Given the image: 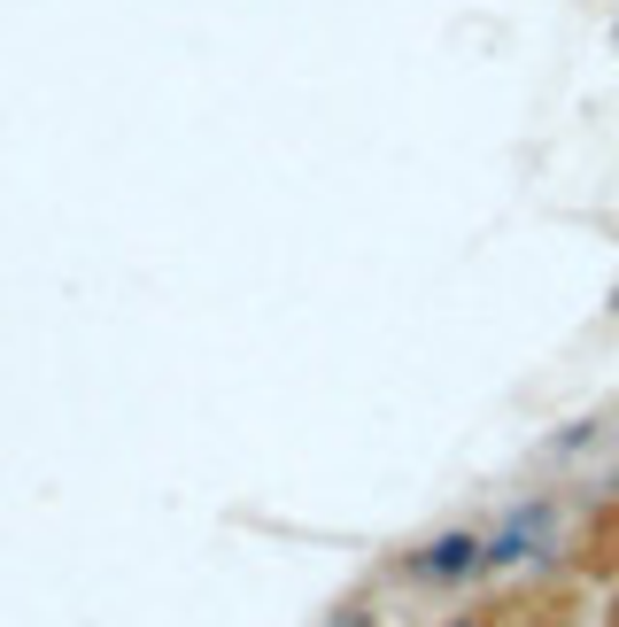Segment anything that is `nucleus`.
<instances>
[{"label":"nucleus","mask_w":619,"mask_h":627,"mask_svg":"<svg viewBox=\"0 0 619 627\" xmlns=\"http://www.w3.org/2000/svg\"><path fill=\"white\" fill-rule=\"evenodd\" d=\"M419 566H426V574H464V566H472V542H464V535H450V542H434Z\"/></svg>","instance_id":"f257e3e1"}]
</instances>
